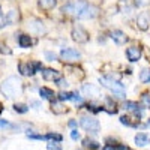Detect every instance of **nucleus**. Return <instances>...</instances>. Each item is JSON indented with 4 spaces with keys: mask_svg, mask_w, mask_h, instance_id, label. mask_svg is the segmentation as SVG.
<instances>
[{
    "mask_svg": "<svg viewBox=\"0 0 150 150\" xmlns=\"http://www.w3.org/2000/svg\"><path fill=\"white\" fill-rule=\"evenodd\" d=\"M141 105L144 108H150V95L149 93H144L141 96Z\"/></svg>",
    "mask_w": 150,
    "mask_h": 150,
    "instance_id": "28",
    "label": "nucleus"
},
{
    "mask_svg": "<svg viewBox=\"0 0 150 150\" xmlns=\"http://www.w3.org/2000/svg\"><path fill=\"white\" fill-rule=\"evenodd\" d=\"M18 71L21 72V75H33L36 72L35 66H33V62H29V63H20Z\"/></svg>",
    "mask_w": 150,
    "mask_h": 150,
    "instance_id": "16",
    "label": "nucleus"
},
{
    "mask_svg": "<svg viewBox=\"0 0 150 150\" xmlns=\"http://www.w3.org/2000/svg\"><path fill=\"white\" fill-rule=\"evenodd\" d=\"M111 39L114 41L117 45H125L128 42L129 38L126 36V33H123L122 30H112L111 32Z\"/></svg>",
    "mask_w": 150,
    "mask_h": 150,
    "instance_id": "13",
    "label": "nucleus"
},
{
    "mask_svg": "<svg viewBox=\"0 0 150 150\" xmlns=\"http://www.w3.org/2000/svg\"><path fill=\"white\" fill-rule=\"evenodd\" d=\"M0 92H2V95L8 99L20 96L21 92H23V83L18 77H15V75L8 77L2 84H0Z\"/></svg>",
    "mask_w": 150,
    "mask_h": 150,
    "instance_id": "1",
    "label": "nucleus"
},
{
    "mask_svg": "<svg viewBox=\"0 0 150 150\" xmlns=\"http://www.w3.org/2000/svg\"><path fill=\"white\" fill-rule=\"evenodd\" d=\"M123 108L125 110H128V111H131V112H134V114L137 116V117H141L143 116V111H141V108H140V105L137 104V102H132V101H126L123 104Z\"/></svg>",
    "mask_w": 150,
    "mask_h": 150,
    "instance_id": "14",
    "label": "nucleus"
},
{
    "mask_svg": "<svg viewBox=\"0 0 150 150\" xmlns=\"http://www.w3.org/2000/svg\"><path fill=\"white\" fill-rule=\"evenodd\" d=\"M99 83L102 84V87L111 90L112 93L117 95L119 98H125V87L117 80H112L111 77H101V78H99Z\"/></svg>",
    "mask_w": 150,
    "mask_h": 150,
    "instance_id": "3",
    "label": "nucleus"
},
{
    "mask_svg": "<svg viewBox=\"0 0 150 150\" xmlns=\"http://www.w3.org/2000/svg\"><path fill=\"white\" fill-rule=\"evenodd\" d=\"M0 53H2V54H12L11 48L6 47V45H0Z\"/></svg>",
    "mask_w": 150,
    "mask_h": 150,
    "instance_id": "34",
    "label": "nucleus"
},
{
    "mask_svg": "<svg viewBox=\"0 0 150 150\" xmlns=\"http://www.w3.org/2000/svg\"><path fill=\"white\" fill-rule=\"evenodd\" d=\"M149 141H150L149 135H147V134H144V132L137 134V135H135V144H137V146L144 147V146H147V144H149Z\"/></svg>",
    "mask_w": 150,
    "mask_h": 150,
    "instance_id": "18",
    "label": "nucleus"
},
{
    "mask_svg": "<svg viewBox=\"0 0 150 150\" xmlns=\"http://www.w3.org/2000/svg\"><path fill=\"white\" fill-rule=\"evenodd\" d=\"M83 144H84L86 147H89V149H93V150L99 149V144H98L96 141L90 140V138H86V140H83Z\"/></svg>",
    "mask_w": 150,
    "mask_h": 150,
    "instance_id": "24",
    "label": "nucleus"
},
{
    "mask_svg": "<svg viewBox=\"0 0 150 150\" xmlns=\"http://www.w3.org/2000/svg\"><path fill=\"white\" fill-rule=\"evenodd\" d=\"M126 57L131 63H135L141 59V48L140 47H129L126 50Z\"/></svg>",
    "mask_w": 150,
    "mask_h": 150,
    "instance_id": "11",
    "label": "nucleus"
},
{
    "mask_svg": "<svg viewBox=\"0 0 150 150\" xmlns=\"http://www.w3.org/2000/svg\"><path fill=\"white\" fill-rule=\"evenodd\" d=\"M71 138H72V140H78V138H80V132H78L77 129H72V131H71Z\"/></svg>",
    "mask_w": 150,
    "mask_h": 150,
    "instance_id": "35",
    "label": "nucleus"
},
{
    "mask_svg": "<svg viewBox=\"0 0 150 150\" xmlns=\"http://www.w3.org/2000/svg\"><path fill=\"white\" fill-rule=\"evenodd\" d=\"M5 128H15L14 125H11L6 120H0V129H5Z\"/></svg>",
    "mask_w": 150,
    "mask_h": 150,
    "instance_id": "33",
    "label": "nucleus"
},
{
    "mask_svg": "<svg viewBox=\"0 0 150 150\" xmlns=\"http://www.w3.org/2000/svg\"><path fill=\"white\" fill-rule=\"evenodd\" d=\"M42 77L47 81H59L62 78V74L59 71H56V69L45 68V69H42Z\"/></svg>",
    "mask_w": 150,
    "mask_h": 150,
    "instance_id": "10",
    "label": "nucleus"
},
{
    "mask_svg": "<svg viewBox=\"0 0 150 150\" xmlns=\"http://www.w3.org/2000/svg\"><path fill=\"white\" fill-rule=\"evenodd\" d=\"M2 111H3V105H2V104H0V112H2Z\"/></svg>",
    "mask_w": 150,
    "mask_h": 150,
    "instance_id": "40",
    "label": "nucleus"
},
{
    "mask_svg": "<svg viewBox=\"0 0 150 150\" xmlns=\"http://www.w3.org/2000/svg\"><path fill=\"white\" fill-rule=\"evenodd\" d=\"M87 6H89V3H87L86 0H72V2H68L63 8H62V12L66 14V15L78 18Z\"/></svg>",
    "mask_w": 150,
    "mask_h": 150,
    "instance_id": "2",
    "label": "nucleus"
},
{
    "mask_svg": "<svg viewBox=\"0 0 150 150\" xmlns=\"http://www.w3.org/2000/svg\"><path fill=\"white\" fill-rule=\"evenodd\" d=\"M80 126L90 132V134H98L99 129H101V126H99V122L95 119V117H90V116H81L80 119Z\"/></svg>",
    "mask_w": 150,
    "mask_h": 150,
    "instance_id": "4",
    "label": "nucleus"
},
{
    "mask_svg": "<svg viewBox=\"0 0 150 150\" xmlns=\"http://www.w3.org/2000/svg\"><path fill=\"white\" fill-rule=\"evenodd\" d=\"M57 84H59L60 87H68V83H66L65 80H62V78H60V80L57 81Z\"/></svg>",
    "mask_w": 150,
    "mask_h": 150,
    "instance_id": "38",
    "label": "nucleus"
},
{
    "mask_svg": "<svg viewBox=\"0 0 150 150\" xmlns=\"http://www.w3.org/2000/svg\"><path fill=\"white\" fill-rule=\"evenodd\" d=\"M57 98H59V101H71L72 99V92H60Z\"/></svg>",
    "mask_w": 150,
    "mask_h": 150,
    "instance_id": "26",
    "label": "nucleus"
},
{
    "mask_svg": "<svg viewBox=\"0 0 150 150\" xmlns=\"http://www.w3.org/2000/svg\"><path fill=\"white\" fill-rule=\"evenodd\" d=\"M17 41H18V45H20L21 48H29V47H32V44H33L32 38H30L29 35H20Z\"/></svg>",
    "mask_w": 150,
    "mask_h": 150,
    "instance_id": "17",
    "label": "nucleus"
},
{
    "mask_svg": "<svg viewBox=\"0 0 150 150\" xmlns=\"http://www.w3.org/2000/svg\"><path fill=\"white\" fill-rule=\"evenodd\" d=\"M104 110L108 111L110 114H116L117 112V105L114 102V99L110 98V96H105L104 98Z\"/></svg>",
    "mask_w": 150,
    "mask_h": 150,
    "instance_id": "15",
    "label": "nucleus"
},
{
    "mask_svg": "<svg viewBox=\"0 0 150 150\" xmlns=\"http://www.w3.org/2000/svg\"><path fill=\"white\" fill-rule=\"evenodd\" d=\"M120 123H122V125H126V126H135L128 116H122V117H120Z\"/></svg>",
    "mask_w": 150,
    "mask_h": 150,
    "instance_id": "30",
    "label": "nucleus"
},
{
    "mask_svg": "<svg viewBox=\"0 0 150 150\" xmlns=\"http://www.w3.org/2000/svg\"><path fill=\"white\" fill-rule=\"evenodd\" d=\"M102 150H119V146H114V144H107L104 146Z\"/></svg>",
    "mask_w": 150,
    "mask_h": 150,
    "instance_id": "36",
    "label": "nucleus"
},
{
    "mask_svg": "<svg viewBox=\"0 0 150 150\" xmlns=\"http://www.w3.org/2000/svg\"><path fill=\"white\" fill-rule=\"evenodd\" d=\"M39 95H41L42 99H48V101H53L54 96H56L54 92L51 89H48V87H41V89H39Z\"/></svg>",
    "mask_w": 150,
    "mask_h": 150,
    "instance_id": "20",
    "label": "nucleus"
},
{
    "mask_svg": "<svg viewBox=\"0 0 150 150\" xmlns=\"http://www.w3.org/2000/svg\"><path fill=\"white\" fill-rule=\"evenodd\" d=\"M14 110H15V112L24 114V112H27V111H29V107H27L26 104H15V105H14Z\"/></svg>",
    "mask_w": 150,
    "mask_h": 150,
    "instance_id": "25",
    "label": "nucleus"
},
{
    "mask_svg": "<svg viewBox=\"0 0 150 150\" xmlns=\"http://www.w3.org/2000/svg\"><path fill=\"white\" fill-rule=\"evenodd\" d=\"M47 147H48V150H62V146L59 143H54V141H50L47 144Z\"/></svg>",
    "mask_w": 150,
    "mask_h": 150,
    "instance_id": "31",
    "label": "nucleus"
},
{
    "mask_svg": "<svg viewBox=\"0 0 150 150\" xmlns=\"http://www.w3.org/2000/svg\"><path fill=\"white\" fill-rule=\"evenodd\" d=\"M60 57L66 63H75V62H78L81 59V53L75 48H63L60 51Z\"/></svg>",
    "mask_w": 150,
    "mask_h": 150,
    "instance_id": "6",
    "label": "nucleus"
},
{
    "mask_svg": "<svg viewBox=\"0 0 150 150\" xmlns=\"http://www.w3.org/2000/svg\"><path fill=\"white\" fill-rule=\"evenodd\" d=\"M135 6H140V8L150 6V0H135Z\"/></svg>",
    "mask_w": 150,
    "mask_h": 150,
    "instance_id": "32",
    "label": "nucleus"
},
{
    "mask_svg": "<svg viewBox=\"0 0 150 150\" xmlns=\"http://www.w3.org/2000/svg\"><path fill=\"white\" fill-rule=\"evenodd\" d=\"M149 126H150V120H149Z\"/></svg>",
    "mask_w": 150,
    "mask_h": 150,
    "instance_id": "41",
    "label": "nucleus"
},
{
    "mask_svg": "<svg viewBox=\"0 0 150 150\" xmlns=\"http://www.w3.org/2000/svg\"><path fill=\"white\" fill-rule=\"evenodd\" d=\"M75 125H77V122H75V120H71V122H69V126H72V128H74Z\"/></svg>",
    "mask_w": 150,
    "mask_h": 150,
    "instance_id": "39",
    "label": "nucleus"
},
{
    "mask_svg": "<svg viewBox=\"0 0 150 150\" xmlns=\"http://www.w3.org/2000/svg\"><path fill=\"white\" fill-rule=\"evenodd\" d=\"M71 36H72V39L75 42H78V44H86V42H89V39H90V36H89V33H87V30L83 26H80V24H75V26L72 27Z\"/></svg>",
    "mask_w": 150,
    "mask_h": 150,
    "instance_id": "5",
    "label": "nucleus"
},
{
    "mask_svg": "<svg viewBox=\"0 0 150 150\" xmlns=\"http://www.w3.org/2000/svg\"><path fill=\"white\" fill-rule=\"evenodd\" d=\"M140 81H141V83H150V69L144 68V69L140 72Z\"/></svg>",
    "mask_w": 150,
    "mask_h": 150,
    "instance_id": "23",
    "label": "nucleus"
},
{
    "mask_svg": "<svg viewBox=\"0 0 150 150\" xmlns=\"http://www.w3.org/2000/svg\"><path fill=\"white\" fill-rule=\"evenodd\" d=\"M81 92H83L84 96H89V98H92V99L102 96V95H101V89H99L98 86H95V84H83Z\"/></svg>",
    "mask_w": 150,
    "mask_h": 150,
    "instance_id": "8",
    "label": "nucleus"
},
{
    "mask_svg": "<svg viewBox=\"0 0 150 150\" xmlns=\"http://www.w3.org/2000/svg\"><path fill=\"white\" fill-rule=\"evenodd\" d=\"M45 140H56L59 143V141H62V135L60 134H56V132H50V134L45 135Z\"/></svg>",
    "mask_w": 150,
    "mask_h": 150,
    "instance_id": "27",
    "label": "nucleus"
},
{
    "mask_svg": "<svg viewBox=\"0 0 150 150\" xmlns=\"http://www.w3.org/2000/svg\"><path fill=\"white\" fill-rule=\"evenodd\" d=\"M30 105H32V107H35L36 110H39V108H41V102H39V101H32V102H30Z\"/></svg>",
    "mask_w": 150,
    "mask_h": 150,
    "instance_id": "37",
    "label": "nucleus"
},
{
    "mask_svg": "<svg viewBox=\"0 0 150 150\" xmlns=\"http://www.w3.org/2000/svg\"><path fill=\"white\" fill-rule=\"evenodd\" d=\"M5 17H6V21H8V24H14V23H17L18 20H20V14L15 11V9H12V11H9L8 14H5Z\"/></svg>",
    "mask_w": 150,
    "mask_h": 150,
    "instance_id": "21",
    "label": "nucleus"
},
{
    "mask_svg": "<svg viewBox=\"0 0 150 150\" xmlns=\"http://www.w3.org/2000/svg\"><path fill=\"white\" fill-rule=\"evenodd\" d=\"M98 15H99V9H98L96 6L89 5V6L83 11V14H81L78 18H81V20H92V18H96Z\"/></svg>",
    "mask_w": 150,
    "mask_h": 150,
    "instance_id": "12",
    "label": "nucleus"
},
{
    "mask_svg": "<svg viewBox=\"0 0 150 150\" xmlns=\"http://www.w3.org/2000/svg\"><path fill=\"white\" fill-rule=\"evenodd\" d=\"M38 3H39V8H41V9H44V11H51V9L56 8L57 0H39Z\"/></svg>",
    "mask_w": 150,
    "mask_h": 150,
    "instance_id": "19",
    "label": "nucleus"
},
{
    "mask_svg": "<svg viewBox=\"0 0 150 150\" xmlns=\"http://www.w3.org/2000/svg\"><path fill=\"white\" fill-rule=\"evenodd\" d=\"M44 56H45V59H47L48 62H54V60L57 59V54H56V53H53V51H45V53H44Z\"/></svg>",
    "mask_w": 150,
    "mask_h": 150,
    "instance_id": "29",
    "label": "nucleus"
},
{
    "mask_svg": "<svg viewBox=\"0 0 150 150\" xmlns=\"http://www.w3.org/2000/svg\"><path fill=\"white\" fill-rule=\"evenodd\" d=\"M27 29L35 33V35H44L45 33V26H44V23L41 20H38V18H32L27 21Z\"/></svg>",
    "mask_w": 150,
    "mask_h": 150,
    "instance_id": "7",
    "label": "nucleus"
},
{
    "mask_svg": "<svg viewBox=\"0 0 150 150\" xmlns=\"http://www.w3.org/2000/svg\"><path fill=\"white\" fill-rule=\"evenodd\" d=\"M137 26H138L140 30L146 32L150 27V14L149 12H141V14L137 17Z\"/></svg>",
    "mask_w": 150,
    "mask_h": 150,
    "instance_id": "9",
    "label": "nucleus"
},
{
    "mask_svg": "<svg viewBox=\"0 0 150 150\" xmlns=\"http://www.w3.org/2000/svg\"><path fill=\"white\" fill-rule=\"evenodd\" d=\"M51 111L54 112V114H65V112L68 111V108H65L60 102H53L51 104Z\"/></svg>",
    "mask_w": 150,
    "mask_h": 150,
    "instance_id": "22",
    "label": "nucleus"
}]
</instances>
